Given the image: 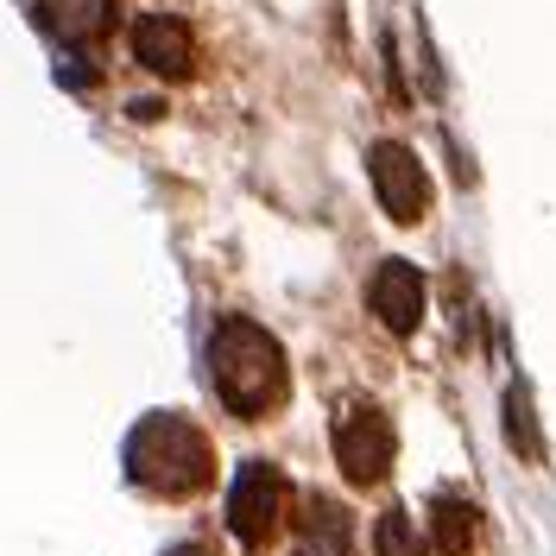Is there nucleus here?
Wrapping results in <instances>:
<instances>
[{
  "label": "nucleus",
  "mask_w": 556,
  "mask_h": 556,
  "mask_svg": "<svg viewBox=\"0 0 556 556\" xmlns=\"http://www.w3.org/2000/svg\"><path fill=\"white\" fill-rule=\"evenodd\" d=\"M430 544L417 538V525H412V513H380V525H374V556H424Z\"/></svg>",
  "instance_id": "nucleus-11"
},
{
  "label": "nucleus",
  "mask_w": 556,
  "mask_h": 556,
  "mask_svg": "<svg viewBox=\"0 0 556 556\" xmlns=\"http://www.w3.org/2000/svg\"><path fill=\"white\" fill-rule=\"evenodd\" d=\"M38 26L64 45H96L114 26V0H33Z\"/></svg>",
  "instance_id": "nucleus-8"
},
{
  "label": "nucleus",
  "mask_w": 556,
  "mask_h": 556,
  "mask_svg": "<svg viewBox=\"0 0 556 556\" xmlns=\"http://www.w3.org/2000/svg\"><path fill=\"white\" fill-rule=\"evenodd\" d=\"M475 531H481V513L462 493H437V506H430V544L443 556H462L475 544Z\"/></svg>",
  "instance_id": "nucleus-10"
},
{
  "label": "nucleus",
  "mask_w": 556,
  "mask_h": 556,
  "mask_svg": "<svg viewBox=\"0 0 556 556\" xmlns=\"http://www.w3.org/2000/svg\"><path fill=\"white\" fill-rule=\"evenodd\" d=\"M134 58L152 76L177 83V76H190V64H197V38H190V26L177 13H146V20H134Z\"/></svg>",
  "instance_id": "nucleus-6"
},
{
  "label": "nucleus",
  "mask_w": 556,
  "mask_h": 556,
  "mask_svg": "<svg viewBox=\"0 0 556 556\" xmlns=\"http://www.w3.org/2000/svg\"><path fill=\"white\" fill-rule=\"evenodd\" d=\"M172 556H208V551H203V544H177Z\"/></svg>",
  "instance_id": "nucleus-13"
},
{
  "label": "nucleus",
  "mask_w": 556,
  "mask_h": 556,
  "mask_svg": "<svg viewBox=\"0 0 556 556\" xmlns=\"http://www.w3.org/2000/svg\"><path fill=\"white\" fill-rule=\"evenodd\" d=\"M291 513V486L273 462H241V475L228 486V531L241 538V551H266L278 525Z\"/></svg>",
  "instance_id": "nucleus-3"
},
{
  "label": "nucleus",
  "mask_w": 556,
  "mask_h": 556,
  "mask_svg": "<svg viewBox=\"0 0 556 556\" xmlns=\"http://www.w3.org/2000/svg\"><path fill=\"white\" fill-rule=\"evenodd\" d=\"M506 437H513V450H519L525 462H538V455H544L538 430H531V405H525V392H519V386L506 392Z\"/></svg>",
  "instance_id": "nucleus-12"
},
{
  "label": "nucleus",
  "mask_w": 556,
  "mask_h": 556,
  "mask_svg": "<svg viewBox=\"0 0 556 556\" xmlns=\"http://www.w3.org/2000/svg\"><path fill=\"white\" fill-rule=\"evenodd\" d=\"M208 380L235 417H266L285 399V348L260 323L228 316L208 342Z\"/></svg>",
  "instance_id": "nucleus-1"
},
{
  "label": "nucleus",
  "mask_w": 556,
  "mask_h": 556,
  "mask_svg": "<svg viewBox=\"0 0 556 556\" xmlns=\"http://www.w3.org/2000/svg\"><path fill=\"white\" fill-rule=\"evenodd\" d=\"M367 311L380 316L392 336H412L417 323H424V278H417V266L386 260L380 273H374V285H367Z\"/></svg>",
  "instance_id": "nucleus-7"
},
{
  "label": "nucleus",
  "mask_w": 556,
  "mask_h": 556,
  "mask_svg": "<svg viewBox=\"0 0 556 556\" xmlns=\"http://www.w3.org/2000/svg\"><path fill=\"white\" fill-rule=\"evenodd\" d=\"M374 190H380V203L392 222H417L430 208V177L417 165V152L412 146H392V139L374 146Z\"/></svg>",
  "instance_id": "nucleus-5"
},
{
  "label": "nucleus",
  "mask_w": 556,
  "mask_h": 556,
  "mask_svg": "<svg viewBox=\"0 0 556 556\" xmlns=\"http://www.w3.org/2000/svg\"><path fill=\"white\" fill-rule=\"evenodd\" d=\"M291 556H354V531L336 500H311L298 513V551Z\"/></svg>",
  "instance_id": "nucleus-9"
},
{
  "label": "nucleus",
  "mask_w": 556,
  "mask_h": 556,
  "mask_svg": "<svg viewBox=\"0 0 556 556\" xmlns=\"http://www.w3.org/2000/svg\"><path fill=\"white\" fill-rule=\"evenodd\" d=\"M127 475H134L146 493H165V500H184V493H203L208 475H215V450L208 437L177 412H152L127 437Z\"/></svg>",
  "instance_id": "nucleus-2"
},
{
  "label": "nucleus",
  "mask_w": 556,
  "mask_h": 556,
  "mask_svg": "<svg viewBox=\"0 0 556 556\" xmlns=\"http://www.w3.org/2000/svg\"><path fill=\"white\" fill-rule=\"evenodd\" d=\"M336 462L354 486H380L392 468V424L380 405H348L336 412Z\"/></svg>",
  "instance_id": "nucleus-4"
}]
</instances>
